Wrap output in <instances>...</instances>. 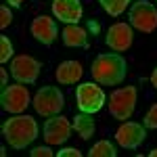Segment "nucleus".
<instances>
[{"label": "nucleus", "instance_id": "obj_21", "mask_svg": "<svg viewBox=\"0 0 157 157\" xmlns=\"http://www.w3.org/2000/svg\"><path fill=\"white\" fill-rule=\"evenodd\" d=\"M11 21H13L11 11L6 9V4H2V6H0V27H2V29H6V27L11 25Z\"/></svg>", "mask_w": 157, "mask_h": 157}, {"label": "nucleus", "instance_id": "obj_8", "mask_svg": "<svg viewBox=\"0 0 157 157\" xmlns=\"http://www.w3.org/2000/svg\"><path fill=\"white\" fill-rule=\"evenodd\" d=\"M40 67H42V63L36 61L34 57L19 55V57H13L11 61V75L21 84H34L40 75Z\"/></svg>", "mask_w": 157, "mask_h": 157}, {"label": "nucleus", "instance_id": "obj_18", "mask_svg": "<svg viewBox=\"0 0 157 157\" xmlns=\"http://www.w3.org/2000/svg\"><path fill=\"white\" fill-rule=\"evenodd\" d=\"M98 2L107 11V15H111V17L121 15V13L128 9V4H130V0H98Z\"/></svg>", "mask_w": 157, "mask_h": 157}, {"label": "nucleus", "instance_id": "obj_2", "mask_svg": "<svg viewBox=\"0 0 157 157\" xmlns=\"http://www.w3.org/2000/svg\"><path fill=\"white\" fill-rule=\"evenodd\" d=\"M92 78L97 84L115 86L121 84L126 78V61L120 52H109V55H98L92 61Z\"/></svg>", "mask_w": 157, "mask_h": 157}, {"label": "nucleus", "instance_id": "obj_5", "mask_svg": "<svg viewBox=\"0 0 157 157\" xmlns=\"http://www.w3.org/2000/svg\"><path fill=\"white\" fill-rule=\"evenodd\" d=\"M130 25L143 34H153L157 29V9L147 0L134 2L130 9Z\"/></svg>", "mask_w": 157, "mask_h": 157}, {"label": "nucleus", "instance_id": "obj_23", "mask_svg": "<svg viewBox=\"0 0 157 157\" xmlns=\"http://www.w3.org/2000/svg\"><path fill=\"white\" fill-rule=\"evenodd\" d=\"M57 155H59V157H82V151H78V149L69 147V149H63V151H59Z\"/></svg>", "mask_w": 157, "mask_h": 157}, {"label": "nucleus", "instance_id": "obj_12", "mask_svg": "<svg viewBox=\"0 0 157 157\" xmlns=\"http://www.w3.org/2000/svg\"><path fill=\"white\" fill-rule=\"evenodd\" d=\"M29 29H32V36L36 38L40 44H44V46H50L55 40H57V23H55V19L52 17H46V15H40L36 17L32 25H29Z\"/></svg>", "mask_w": 157, "mask_h": 157}, {"label": "nucleus", "instance_id": "obj_17", "mask_svg": "<svg viewBox=\"0 0 157 157\" xmlns=\"http://www.w3.org/2000/svg\"><path fill=\"white\" fill-rule=\"evenodd\" d=\"M115 155H117V151H115V147L109 140H98L88 151V157H115Z\"/></svg>", "mask_w": 157, "mask_h": 157}, {"label": "nucleus", "instance_id": "obj_3", "mask_svg": "<svg viewBox=\"0 0 157 157\" xmlns=\"http://www.w3.org/2000/svg\"><path fill=\"white\" fill-rule=\"evenodd\" d=\"M134 107H136V88L134 86H124L109 94V113L111 117L120 121H126L132 117Z\"/></svg>", "mask_w": 157, "mask_h": 157}, {"label": "nucleus", "instance_id": "obj_13", "mask_svg": "<svg viewBox=\"0 0 157 157\" xmlns=\"http://www.w3.org/2000/svg\"><path fill=\"white\" fill-rule=\"evenodd\" d=\"M52 13L59 21L67 25H75L82 19V2L80 0H55Z\"/></svg>", "mask_w": 157, "mask_h": 157}, {"label": "nucleus", "instance_id": "obj_25", "mask_svg": "<svg viewBox=\"0 0 157 157\" xmlns=\"http://www.w3.org/2000/svg\"><path fill=\"white\" fill-rule=\"evenodd\" d=\"M0 82L2 86H6V69H0Z\"/></svg>", "mask_w": 157, "mask_h": 157}, {"label": "nucleus", "instance_id": "obj_11", "mask_svg": "<svg viewBox=\"0 0 157 157\" xmlns=\"http://www.w3.org/2000/svg\"><path fill=\"white\" fill-rule=\"evenodd\" d=\"M107 46L115 52H124L132 46V25L128 23H113L107 29Z\"/></svg>", "mask_w": 157, "mask_h": 157}, {"label": "nucleus", "instance_id": "obj_19", "mask_svg": "<svg viewBox=\"0 0 157 157\" xmlns=\"http://www.w3.org/2000/svg\"><path fill=\"white\" fill-rule=\"evenodd\" d=\"M13 59V44L6 36H0V63H6Z\"/></svg>", "mask_w": 157, "mask_h": 157}, {"label": "nucleus", "instance_id": "obj_22", "mask_svg": "<svg viewBox=\"0 0 157 157\" xmlns=\"http://www.w3.org/2000/svg\"><path fill=\"white\" fill-rule=\"evenodd\" d=\"M29 155L32 157H52V151L48 147H36L34 151H29Z\"/></svg>", "mask_w": 157, "mask_h": 157}, {"label": "nucleus", "instance_id": "obj_16", "mask_svg": "<svg viewBox=\"0 0 157 157\" xmlns=\"http://www.w3.org/2000/svg\"><path fill=\"white\" fill-rule=\"evenodd\" d=\"M94 128H97V126H94V120L90 117V113H84V111H82L80 115L73 117V130L80 134L82 140H88V138L94 134Z\"/></svg>", "mask_w": 157, "mask_h": 157}, {"label": "nucleus", "instance_id": "obj_15", "mask_svg": "<svg viewBox=\"0 0 157 157\" xmlns=\"http://www.w3.org/2000/svg\"><path fill=\"white\" fill-rule=\"evenodd\" d=\"M65 46H71V48H88V34H86L84 27L80 25H65V29L61 32Z\"/></svg>", "mask_w": 157, "mask_h": 157}, {"label": "nucleus", "instance_id": "obj_9", "mask_svg": "<svg viewBox=\"0 0 157 157\" xmlns=\"http://www.w3.org/2000/svg\"><path fill=\"white\" fill-rule=\"evenodd\" d=\"M42 132H44L42 136H44L46 145H63L71 134V121L63 115H57V117L52 115L50 120H46Z\"/></svg>", "mask_w": 157, "mask_h": 157}, {"label": "nucleus", "instance_id": "obj_27", "mask_svg": "<svg viewBox=\"0 0 157 157\" xmlns=\"http://www.w3.org/2000/svg\"><path fill=\"white\" fill-rule=\"evenodd\" d=\"M149 157H157V149H153V151H149Z\"/></svg>", "mask_w": 157, "mask_h": 157}, {"label": "nucleus", "instance_id": "obj_24", "mask_svg": "<svg viewBox=\"0 0 157 157\" xmlns=\"http://www.w3.org/2000/svg\"><path fill=\"white\" fill-rule=\"evenodd\" d=\"M25 0H6V4H11V6H23Z\"/></svg>", "mask_w": 157, "mask_h": 157}, {"label": "nucleus", "instance_id": "obj_20", "mask_svg": "<svg viewBox=\"0 0 157 157\" xmlns=\"http://www.w3.org/2000/svg\"><path fill=\"white\" fill-rule=\"evenodd\" d=\"M145 128H157V103L147 111V115H145Z\"/></svg>", "mask_w": 157, "mask_h": 157}, {"label": "nucleus", "instance_id": "obj_6", "mask_svg": "<svg viewBox=\"0 0 157 157\" xmlns=\"http://www.w3.org/2000/svg\"><path fill=\"white\" fill-rule=\"evenodd\" d=\"M0 103H2V109L4 111L17 115V113H23L25 109L29 107L32 97H29V90L19 82V84H11V86H4L2 88Z\"/></svg>", "mask_w": 157, "mask_h": 157}, {"label": "nucleus", "instance_id": "obj_4", "mask_svg": "<svg viewBox=\"0 0 157 157\" xmlns=\"http://www.w3.org/2000/svg\"><path fill=\"white\" fill-rule=\"evenodd\" d=\"M63 107H65V97L57 86H42L34 97V109L44 117L59 115Z\"/></svg>", "mask_w": 157, "mask_h": 157}, {"label": "nucleus", "instance_id": "obj_1", "mask_svg": "<svg viewBox=\"0 0 157 157\" xmlns=\"http://www.w3.org/2000/svg\"><path fill=\"white\" fill-rule=\"evenodd\" d=\"M2 136L13 149H25L38 136V124L32 115L17 113L2 124Z\"/></svg>", "mask_w": 157, "mask_h": 157}, {"label": "nucleus", "instance_id": "obj_10", "mask_svg": "<svg viewBox=\"0 0 157 157\" xmlns=\"http://www.w3.org/2000/svg\"><path fill=\"white\" fill-rule=\"evenodd\" d=\"M145 138H147L145 126H140L136 121H124L115 132V140L124 149H138L145 143Z\"/></svg>", "mask_w": 157, "mask_h": 157}, {"label": "nucleus", "instance_id": "obj_14", "mask_svg": "<svg viewBox=\"0 0 157 157\" xmlns=\"http://www.w3.org/2000/svg\"><path fill=\"white\" fill-rule=\"evenodd\" d=\"M82 73L84 69H82L80 61H63L55 71V78L59 84H75L82 80Z\"/></svg>", "mask_w": 157, "mask_h": 157}, {"label": "nucleus", "instance_id": "obj_26", "mask_svg": "<svg viewBox=\"0 0 157 157\" xmlns=\"http://www.w3.org/2000/svg\"><path fill=\"white\" fill-rule=\"evenodd\" d=\"M151 84L155 86V90H157V67H155V71L151 73Z\"/></svg>", "mask_w": 157, "mask_h": 157}, {"label": "nucleus", "instance_id": "obj_7", "mask_svg": "<svg viewBox=\"0 0 157 157\" xmlns=\"http://www.w3.org/2000/svg\"><path fill=\"white\" fill-rule=\"evenodd\" d=\"M105 92H103V88L98 84H80L75 88V103H78V107L80 111H84V113H97L103 109L105 105Z\"/></svg>", "mask_w": 157, "mask_h": 157}]
</instances>
